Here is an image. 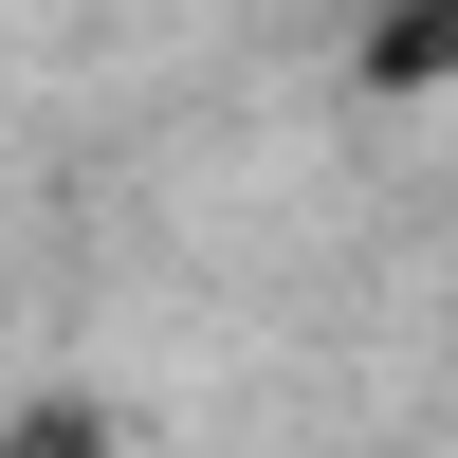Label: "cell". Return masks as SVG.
Returning <instances> with one entry per match:
<instances>
[{
	"label": "cell",
	"instance_id": "6da1fadb",
	"mask_svg": "<svg viewBox=\"0 0 458 458\" xmlns=\"http://www.w3.org/2000/svg\"><path fill=\"white\" fill-rule=\"evenodd\" d=\"M0 458H73V422H37V440H0Z\"/></svg>",
	"mask_w": 458,
	"mask_h": 458
}]
</instances>
